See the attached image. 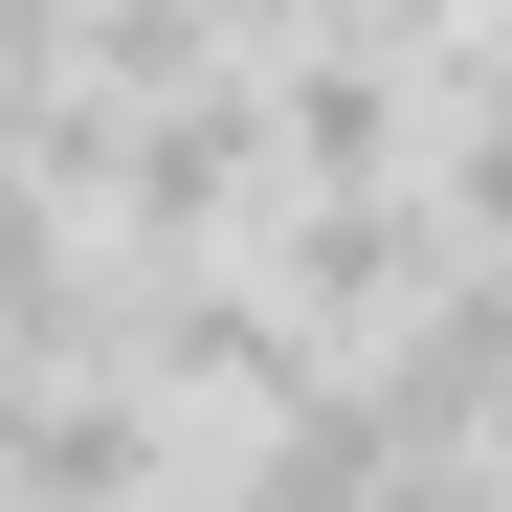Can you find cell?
Returning a JSON list of instances; mask_svg holds the SVG:
<instances>
[{"label":"cell","mask_w":512,"mask_h":512,"mask_svg":"<svg viewBox=\"0 0 512 512\" xmlns=\"http://www.w3.org/2000/svg\"><path fill=\"white\" fill-rule=\"evenodd\" d=\"M245 268H268V312L312 334V357H379V334H401L423 290H446V223H423L401 179H334V201H290V179H268Z\"/></svg>","instance_id":"6da1fadb"},{"label":"cell","mask_w":512,"mask_h":512,"mask_svg":"<svg viewBox=\"0 0 512 512\" xmlns=\"http://www.w3.org/2000/svg\"><path fill=\"white\" fill-rule=\"evenodd\" d=\"M245 223H268V90H245V67L134 90V134H112V245L179 268V245H245Z\"/></svg>","instance_id":"7a4b0ae2"},{"label":"cell","mask_w":512,"mask_h":512,"mask_svg":"<svg viewBox=\"0 0 512 512\" xmlns=\"http://www.w3.org/2000/svg\"><path fill=\"white\" fill-rule=\"evenodd\" d=\"M245 90H268V179H290V201H334V179H401V156H423V67L334 45V23H290Z\"/></svg>","instance_id":"3957f363"},{"label":"cell","mask_w":512,"mask_h":512,"mask_svg":"<svg viewBox=\"0 0 512 512\" xmlns=\"http://www.w3.org/2000/svg\"><path fill=\"white\" fill-rule=\"evenodd\" d=\"M0 67H67V0H0Z\"/></svg>","instance_id":"277c9868"},{"label":"cell","mask_w":512,"mask_h":512,"mask_svg":"<svg viewBox=\"0 0 512 512\" xmlns=\"http://www.w3.org/2000/svg\"><path fill=\"white\" fill-rule=\"evenodd\" d=\"M223 23H245V45H290V23H312V0H223Z\"/></svg>","instance_id":"5b68a950"},{"label":"cell","mask_w":512,"mask_h":512,"mask_svg":"<svg viewBox=\"0 0 512 512\" xmlns=\"http://www.w3.org/2000/svg\"><path fill=\"white\" fill-rule=\"evenodd\" d=\"M468 468H490V512H512V423H490V446H468Z\"/></svg>","instance_id":"8992f818"}]
</instances>
